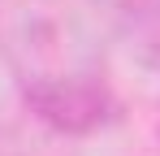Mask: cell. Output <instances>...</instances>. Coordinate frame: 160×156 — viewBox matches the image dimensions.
Listing matches in <instances>:
<instances>
[{
    "label": "cell",
    "instance_id": "6da1fadb",
    "mask_svg": "<svg viewBox=\"0 0 160 156\" xmlns=\"http://www.w3.org/2000/svg\"><path fill=\"white\" fill-rule=\"evenodd\" d=\"M121 13L130 18V26L138 35H147L160 48V0H121Z\"/></svg>",
    "mask_w": 160,
    "mask_h": 156
}]
</instances>
